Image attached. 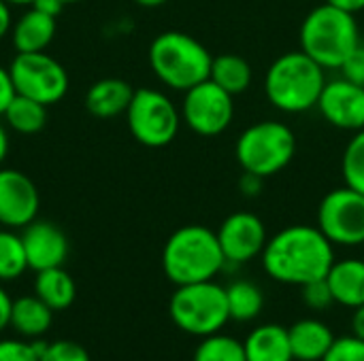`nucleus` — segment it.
Returning a JSON list of instances; mask_svg holds the SVG:
<instances>
[{
	"mask_svg": "<svg viewBox=\"0 0 364 361\" xmlns=\"http://www.w3.org/2000/svg\"><path fill=\"white\" fill-rule=\"evenodd\" d=\"M264 272L284 285H307L326 279L335 264V245L320 232L318 226L294 223L267 240L262 251Z\"/></svg>",
	"mask_w": 364,
	"mask_h": 361,
	"instance_id": "1",
	"label": "nucleus"
},
{
	"mask_svg": "<svg viewBox=\"0 0 364 361\" xmlns=\"http://www.w3.org/2000/svg\"><path fill=\"white\" fill-rule=\"evenodd\" d=\"M224 266L218 234L200 223L175 230L162 249V270L175 287L213 281Z\"/></svg>",
	"mask_w": 364,
	"mask_h": 361,
	"instance_id": "2",
	"label": "nucleus"
},
{
	"mask_svg": "<svg viewBox=\"0 0 364 361\" xmlns=\"http://www.w3.org/2000/svg\"><path fill=\"white\" fill-rule=\"evenodd\" d=\"M360 40L363 36L354 13L328 2L314 6L299 30L301 51L324 70H339Z\"/></svg>",
	"mask_w": 364,
	"mask_h": 361,
	"instance_id": "3",
	"label": "nucleus"
},
{
	"mask_svg": "<svg viewBox=\"0 0 364 361\" xmlns=\"http://www.w3.org/2000/svg\"><path fill=\"white\" fill-rule=\"evenodd\" d=\"M324 83L326 70L318 62L301 49L286 51L267 68L264 94L273 109L288 115H299L316 109Z\"/></svg>",
	"mask_w": 364,
	"mask_h": 361,
	"instance_id": "4",
	"label": "nucleus"
},
{
	"mask_svg": "<svg viewBox=\"0 0 364 361\" xmlns=\"http://www.w3.org/2000/svg\"><path fill=\"white\" fill-rule=\"evenodd\" d=\"M156 79L175 91H188L211 74L213 55L192 34L179 30L160 32L147 51Z\"/></svg>",
	"mask_w": 364,
	"mask_h": 361,
	"instance_id": "5",
	"label": "nucleus"
},
{
	"mask_svg": "<svg viewBox=\"0 0 364 361\" xmlns=\"http://www.w3.org/2000/svg\"><path fill=\"white\" fill-rule=\"evenodd\" d=\"M296 155V136L290 126L264 119L247 126L235 145V157L245 172L269 179L282 172Z\"/></svg>",
	"mask_w": 364,
	"mask_h": 361,
	"instance_id": "6",
	"label": "nucleus"
},
{
	"mask_svg": "<svg viewBox=\"0 0 364 361\" xmlns=\"http://www.w3.org/2000/svg\"><path fill=\"white\" fill-rule=\"evenodd\" d=\"M168 315L181 332L198 338L211 336L230 321L226 287L215 281L179 285L171 296Z\"/></svg>",
	"mask_w": 364,
	"mask_h": 361,
	"instance_id": "7",
	"label": "nucleus"
},
{
	"mask_svg": "<svg viewBox=\"0 0 364 361\" xmlns=\"http://www.w3.org/2000/svg\"><path fill=\"white\" fill-rule=\"evenodd\" d=\"M126 123L136 143L149 149H160L177 138L181 128V111L160 89L139 87L126 111Z\"/></svg>",
	"mask_w": 364,
	"mask_h": 361,
	"instance_id": "8",
	"label": "nucleus"
},
{
	"mask_svg": "<svg viewBox=\"0 0 364 361\" xmlns=\"http://www.w3.org/2000/svg\"><path fill=\"white\" fill-rule=\"evenodd\" d=\"M15 91L45 106L60 102L68 91L66 68L45 51L17 53L9 66Z\"/></svg>",
	"mask_w": 364,
	"mask_h": 361,
	"instance_id": "9",
	"label": "nucleus"
},
{
	"mask_svg": "<svg viewBox=\"0 0 364 361\" xmlns=\"http://www.w3.org/2000/svg\"><path fill=\"white\" fill-rule=\"evenodd\" d=\"M320 232L339 247L364 245V196L343 185L331 189L318 206Z\"/></svg>",
	"mask_w": 364,
	"mask_h": 361,
	"instance_id": "10",
	"label": "nucleus"
},
{
	"mask_svg": "<svg viewBox=\"0 0 364 361\" xmlns=\"http://www.w3.org/2000/svg\"><path fill=\"white\" fill-rule=\"evenodd\" d=\"M181 121L198 136H220L235 119V96L211 79L183 91Z\"/></svg>",
	"mask_w": 364,
	"mask_h": 361,
	"instance_id": "11",
	"label": "nucleus"
},
{
	"mask_svg": "<svg viewBox=\"0 0 364 361\" xmlns=\"http://www.w3.org/2000/svg\"><path fill=\"white\" fill-rule=\"evenodd\" d=\"M226 264H247L262 255L269 234L264 221L250 211L228 215L215 232Z\"/></svg>",
	"mask_w": 364,
	"mask_h": 361,
	"instance_id": "12",
	"label": "nucleus"
},
{
	"mask_svg": "<svg viewBox=\"0 0 364 361\" xmlns=\"http://www.w3.org/2000/svg\"><path fill=\"white\" fill-rule=\"evenodd\" d=\"M316 109L335 128L358 132L364 128V85L346 77L326 79Z\"/></svg>",
	"mask_w": 364,
	"mask_h": 361,
	"instance_id": "13",
	"label": "nucleus"
},
{
	"mask_svg": "<svg viewBox=\"0 0 364 361\" xmlns=\"http://www.w3.org/2000/svg\"><path fill=\"white\" fill-rule=\"evenodd\" d=\"M41 196L34 181L13 168H0V226L9 230L26 228L38 215Z\"/></svg>",
	"mask_w": 364,
	"mask_h": 361,
	"instance_id": "14",
	"label": "nucleus"
},
{
	"mask_svg": "<svg viewBox=\"0 0 364 361\" xmlns=\"http://www.w3.org/2000/svg\"><path fill=\"white\" fill-rule=\"evenodd\" d=\"M21 240L28 257V268H32L34 272L60 268L68 257V238L55 223L34 219L23 228Z\"/></svg>",
	"mask_w": 364,
	"mask_h": 361,
	"instance_id": "15",
	"label": "nucleus"
},
{
	"mask_svg": "<svg viewBox=\"0 0 364 361\" xmlns=\"http://www.w3.org/2000/svg\"><path fill=\"white\" fill-rule=\"evenodd\" d=\"M333 300L346 309H358L364 304V260L346 257L335 260L326 274Z\"/></svg>",
	"mask_w": 364,
	"mask_h": 361,
	"instance_id": "16",
	"label": "nucleus"
},
{
	"mask_svg": "<svg viewBox=\"0 0 364 361\" xmlns=\"http://www.w3.org/2000/svg\"><path fill=\"white\" fill-rule=\"evenodd\" d=\"M134 89L128 81L117 77H107L90 85L85 94V109L98 119H111L126 115Z\"/></svg>",
	"mask_w": 364,
	"mask_h": 361,
	"instance_id": "17",
	"label": "nucleus"
},
{
	"mask_svg": "<svg viewBox=\"0 0 364 361\" xmlns=\"http://www.w3.org/2000/svg\"><path fill=\"white\" fill-rule=\"evenodd\" d=\"M55 17L30 6L11 28V43L17 53L45 51L55 36Z\"/></svg>",
	"mask_w": 364,
	"mask_h": 361,
	"instance_id": "18",
	"label": "nucleus"
},
{
	"mask_svg": "<svg viewBox=\"0 0 364 361\" xmlns=\"http://www.w3.org/2000/svg\"><path fill=\"white\" fill-rule=\"evenodd\" d=\"M292 357L296 361H322L335 343L333 330L320 319H301L288 328Z\"/></svg>",
	"mask_w": 364,
	"mask_h": 361,
	"instance_id": "19",
	"label": "nucleus"
},
{
	"mask_svg": "<svg viewBox=\"0 0 364 361\" xmlns=\"http://www.w3.org/2000/svg\"><path fill=\"white\" fill-rule=\"evenodd\" d=\"M247 361H292L288 330L277 323H264L250 332L243 343Z\"/></svg>",
	"mask_w": 364,
	"mask_h": 361,
	"instance_id": "20",
	"label": "nucleus"
},
{
	"mask_svg": "<svg viewBox=\"0 0 364 361\" xmlns=\"http://www.w3.org/2000/svg\"><path fill=\"white\" fill-rule=\"evenodd\" d=\"M53 321V311L38 296H21L11 306V328L26 340L41 338Z\"/></svg>",
	"mask_w": 364,
	"mask_h": 361,
	"instance_id": "21",
	"label": "nucleus"
},
{
	"mask_svg": "<svg viewBox=\"0 0 364 361\" xmlns=\"http://www.w3.org/2000/svg\"><path fill=\"white\" fill-rule=\"evenodd\" d=\"M209 79L213 83H218L230 96H239V94H245L250 89L252 79H254V70H252V64L243 55L220 53V55H213Z\"/></svg>",
	"mask_w": 364,
	"mask_h": 361,
	"instance_id": "22",
	"label": "nucleus"
},
{
	"mask_svg": "<svg viewBox=\"0 0 364 361\" xmlns=\"http://www.w3.org/2000/svg\"><path fill=\"white\" fill-rule=\"evenodd\" d=\"M34 296H38L51 311H64L75 302L77 285L62 266L49 268V270L36 272Z\"/></svg>",
	"mask_w": 364,
	"mask_h": 361,
	"instance_id": "23",
	"label": "nucleus"
},
{
	"mask_svg": "<svg viewBox=\"0 0 364 361\" xmlns=\"http://www.w3.org/2000/svg\"><path fill=\"white\" fill-rule=\"evenodd\" d=\"M226 300L230 319L239 323L254 321L264 309L262 289L252 281H232L226 287Z\"/></svg>",
	"mask_w": 364,
	"mask_h": 361,
	"instance_id": "24",
	"label": "nucleus"
},
{
	"mask_svg": "<svg viewBox=\"0 0 364 361\" xmlns=\"http://www.w3.org/2000/svg\"><path fill=\"white\" fill-rule=\"evenodd\" d=\"M4 121L17 134H36L47 123V106L38 100L17 94L4 111Z\"/></svg>",
	"mask_w": 364,
	"mask_h": 361,
	"instance_id": "25",
	"label": "nucleus"
},
{
	"mask_svg": "<svg viewBox=\"0 0 364 361\" xmlns=\"http://www.w3.org/2000/svg\"><path fill=\"white\" fill-rule=\"evenodd\" d=\"M28 270L23 240L13 230H0V281L19 279Z\"/></svg>",
	"mask_w": 364,
	"mask_h": 361,
	"instance_id": "26",
	"label": "nucleus"
},
{
	"mask_svg": "<svg viewBox=\"0 0 364 361\" xmlns=\"http://www.w3.org/2000/svg\"><path fill=\"white\" fill-rule=\"evenodd\" d=\"M192 361H247L245 360V347L232 336L226 334H211L205 336L196 351Z\"/></svg>",
	"mask_w": 364,
	"mask_h": 361,
	"instance_id": "27",
	"label": "nucleus"
},
{
	"mask_svg": "<svg viewBox=\"0 0 364 361\" xmlns=\"http://www.w3.org/2000/svg\"><path fill=\"white\" fill-rule=\"evenodd\" d=\"M341 177L343 183L364 196V128L354 132L348 140L341 157Z\"/></svg>",
	"mask_w": 364,
	"mask_h": 361,
	"instance_id": "28",
	"label": "nucleus"
},
{
	"mask_svg": "<svg viewBox=\"0 0 364 361\" xmlns=\"http://www.w3.org/2000/svg\"><path fill=\"white\" fill-rule=\"evenodd\" d=\"M32 347L38 355V361H92L90 353L73 340H55V343H41L32 340Z\"/></svg>",
	"mask_w": 364,
	"mask_h": 361,
	"instance_id": "29",
	"label": "nucleus"
},
{
	"mask_svg": "<svg viewBox=\"0 0 364 361\" xmlns=\"http://www.w3.org/2000/svg\"><path fill=\"white\" fill-rule=\"evenodd\" d=\"M322 361H364V340L354 334L335 338L333 347Z\"/></svg>",
	"mask_w": 364,
	"mask_h": 361,
	"instance_id": "30",
	"label": "nucleus"
},
{
	"mask_svg": "<svg viewBox=\"0 0 364 361\" xmlns=\"http://www.w3.org/2000/svg\"><path fill=\"white\" fill-rule=\"evenodd\" d=\"M301 289H303V302H305V306L311 309V311H326L331 304H335L326 279L311 281V283L303 285Z\"/></svg>",
	"mask_w": 364,
	"mask_h": 361,
	"instance_id": "31",
	"label": "nucleus"
},
{
	"mask_svg": "<svg viewBox=\"0 0 364 361\" xmlns=\"http://www.w3.org/2000/svg\"><path fill=\"white\" fill-rule=\"evenodd\" d=\"M0 361H38L32 343L6 338L0 340Z\"/></svg>",
	"mask_w": 364,
	"mask_h": 361,
	"instance_id": "32",
	"label": "nucleus"
},
{
	"mask_svg": "<svg viewBox=\"0 0 364 361\" xmlns=\"http://www.w3.org/2000/svg\"><path fill=\"white\" fill-rule=\"evenodd\" d=\"M339 70H341V77L358 85H364V40L356 45V49L352 51V55L346 60V64Z\"/></svg>",
	"mask_w": 364,
	"mask_h": 361,
	"instance_id": "33",
	"label": "nucleus"
},
{
	"mask_svg": "<svg viewBox=\"0 0 364 361\" xmlns=\"http://www.w3.org/2000/svg\"><path fill=\"white\" fill-rule=\"evenodd\" d=\"M262 187H264V179L254 174V172H245L241 174L239 179V191L245 196V198H258L262 194Z\"/></svg>",
	"mask_w": 364,
	"mask_h": 361,
	"instance_id": "34",
	"label": "nucleus"
},
{
	"mask_svg": "<svg viewBox=\"0 0 364 361\" xmlns=\"http://www.w3.org/2000/svg\"><path fill=\"white\" fill-rule=\"evenodd\" d=\"M15 96H17V91H15L11 72H9V68L0 66V117L4 115L6 106L11 104V100H13Z\"/></svg>",
	"mask_w": 364,
	"mask_h": 361,
	"instance_id": "35",
	"label": "nucleus"
},
{
	"mask_svg": "<svg viewBox=\"0 0 364 361\" xmlns=\"http://www.w3.org/2000/svg\"><path fill=\"white\" fill-rule=\"evenodd\" d=\"M11 306H13L11 296L0 287V332L11 326Z\"/></svg>",
	"mask_w": 364,
	"mask_h": 361,
	"instance_id": "36",
	"label": "nucleus"
},
{
	"mask_svg": "<svg viewBox=\"0 0 364 361\" xmlns=\"http://www.w3.org/2000/svg\"><path fill=\"white\" fill-rule=\"evenodd\" d=\"M32 6L45 15H51V17H58L64 9V0H34Z\"/></svg>",
	"mask_w": 364,
	"mask_h": 361,
	"instance_id": "37",
	"label": "nucleus"
},
{
	"mask_svg": "<svg viewBox=\"0 0 364 361\" xmlns=\"http://www.w3.org/2000/svg\"><path fill=\"white\" fill-rule=\"evenodd\" d=\"M13 28V17H11V4H6L4 0H0V40L11 34Z\"/></svg>",
	"mask_w": 364,
	"mask_h": 361,
	"instance_id": "38",
	"label": "nucleus"
},
{
	"mask_svg": "<svg viewBox=\"0 0 364 361\" xmlns=\"http://www.w3.org/2000/svg\"><path fill=\"white\" fill-rule=\"evenodd\" d=\"M352 334L364 340V304L354 309V317H352Z\"/></svg>",
	"mask_w": 364,
	"mask_h": 361,
	"instance_id": "39",
	"label": "nucleus"
},
{
	"mask_svg": "<svg viewBox=\"0 0 364 361\" xmlns=\"http://www.w3.org/2000/svg\"><path fill=\"white\" fill-rule=\"evenodd\" d=\"M328 4H335L343 11H350V13H358V11H364V0H326Z\"/></svg>",
	"mask_w": 364,
	"mask_h": 361,
	"instance_id": "40",
	"label": "nucleus"
},
{
	"mask_svg": "<svg viewBox=\"0 0 364 361\" xmlns=\"http://www.w3.org/2000/svg\"><path fill=\"white\" fill-rule=\"evenodd\" d=\"M6 153H9V132H6V128L0 123V166H2V162L6 160Z\"/></svg>",
	"mask_w": 364,
	"mask_h": 361,
	"instance_id": "41",
	"label": "nucleus"
},
{
	"mask_svg": "<svg viewBox=\"0 0 364 361\" xmlns=\"http://www.w3.org/2000/svg\"><path fill=\"white\" fill-rule=\"evenodd\" d=\"M139 6H143V9H156V6H162V4H166L168 0H134Z\"/></svg>",
	"mask_w": 364,
	"mask_h": 361,
	"instance_id": "42",
	"label": "nucleus"
},
{
	"mask_svg": "<svg viewBox=\"0 0 364 361\" xmlns=\"http://www.w3.org/2000/svg\"><path fill=\"white\" fill-rule=\"evenodd\" d=\"M4 2L11 4V6H32L34 0H4Z\"/></svg>",
	"mask_w": 364,
	"mask_h": 361,
	"instance_id": "43",
	"label": "nucleus"
},
{
	"mask_svg": "<svg viewBox=\"0 0 364 361\" xmlns=\"http://www.w3.org/2000/svg\"><path fill=\"white\" fill-rule=\"evenodd\" d=\"M73 2H79V0H64V4H73Z\"/></svg>",
	"mask_w": 364,
	"mask_h": 361,
	"instance_id": "44",
	"label": "nucleus"
}]
</instances>
